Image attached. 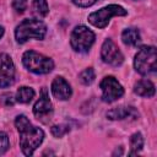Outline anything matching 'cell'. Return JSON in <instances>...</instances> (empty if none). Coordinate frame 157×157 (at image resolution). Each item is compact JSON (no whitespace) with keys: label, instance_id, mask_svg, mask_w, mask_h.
Masks as SVG:
<instances>
[{"label":"cell","instance_id":"1","mask_svg":"<svg viewBox=\"0 0 157 157\" xmlns=\"http://www.w3.org/2000/svg\"><path fill=\"white\" fill-rule=\"evenodd\" d=\"M15 125L20 135V147L26 156L33 155V152L39 147L44 139V131L38 126H34L26 115H17L15 119Z\"/></svg>","mask_w":157,"mask_h":157},{"label":"cell","instance_id":"22","mask_svg":"<svg viewBox=\"0 0 157 157\" xmlns=\"http://www.w3.org/2000/svg\"><path fill=\"white\" fill-rule=\"evenodd\" d=\"M0 101H1L5 105H13V103H15L16 99H13V97H12L11 93H4V94L1 96V98H0Z\"/></svg>","mask_w":157,"mask_h":157},{"label":"cell","instance_id":"7","mask_svg":"<svg viewBox=\"0 0 157 157\" xmlns=\"http://www.w3.org/2000/svg\"><path fill=\"white\" fill-rule=\"evenodd\" d=\"M99 87L102 90V101L105 103H112L124 94L123 86L114 76H105L101 81Z\"/></svg>","mask_w":157,"mask_h":157},{"label":"cell","instance_id":"5","mask_svg":"<svg viewBox=\"0 0 157 157\" xmlns=\"http://www.w3.org/2000/svg\"><path fill=\"white\" fill-rule=\"evenodd\" d=\"M94 43V33L86 26H76L70 37L71 48L77 53H87Z\"/></svg>","mask_w":157,"mask_h":157},{"label":"cell","instance_id":"24","mask_svg":"<svg viewBox=\"0 0 157 157\" xmlns=\"http://www.w3.org/2000/svg\"><path fill=\"white\" fill-rule=\"evenodd\" d=\"M4 36V27L2 26H0V38Z\"/></svg>","mask_w":157,"mask_h":157},{"label":"cell","instance_id":"9","mask_svg":"<svg viewBox=\"0 0 157 157\" xmlns=\"http://www.w3.org/2000/svg\"><path fill=\"white\" fill-rule=\"evenodd\" d=\"M15 65L11 56L6 53H0V88L11 86L15 82Z\"/></svg>","mask_w":157,"mask_h":157},{"label":"cell","instance_id":"16","mask_svg":"<svg viewBox=\"0 0 157 157\" xmlns=\"http://www.w3.org/2000/svg\"><path fill=\"white\" fill-rule=\"evenodd\" d=\"M144 147V137L140 132H135L130 137V152L129 155H136Z\"/></svg>","mask_w":157,"mask_h":157},{"label":"cell","instance_id":"20","mask_svg":"<svg viewBox=\"0 0 157 157\" xmlns=\"http://www.w3.org/2000/svg\"><path fill=\"white\" fill-rule=\"evenodd\" d=\"M10 147L9 137L4 131H0V155H4Z\"/></svg>","mask_w":157,"mask_h":157},{"label":"cell","instance_id":"8","mask_svg":"<svg viewBox=\"0 0 157 157\" xmlns=\"http://www.w3.org/2000/svg\"><path fill=\"white\" fill-rule=\"evenodd\" d=\"M101 58H102L103 63L112 65V66H119L124 61L123 53L120 52L118 45L110 38H107L103 42L102 49H101Z\"/></svg>","mask_w":157,"mask_h":157},{"label":"cell","instance_id":"14","mask_svg":"<svg viewBox=\"0 0 157 157\" xmlns=\"http://www.w3.org/2000/svg\"><path fill=\"white\" fill-rule=\"evenodd\" d=\"M121 39L123 43L130 47H135L140 44L141 42V36L137 28H125L121 33Z\"/></svg>","mask_w":157,"mask_h":157},{"label":"cell","instance_id":"2","mask_svg":"<svg viewBox=\"0 0 157 157\" xmlns=\"http://www.w3.org/2000/svg\"><path fill=\"white\" fill-rule=\"evenodd\" d=\"M45 33L47 26L43 21L38 18H26L17 25L15 29V38L17 43L23 44L32 38L42 40L45 37Z\"/></svg>","mask_w":157,"mask_h":157},{"label":"cell","instance_id":"3","mask_svg":"<svg viewBox=\"0 0 157 157\" xmlns=\"http://www.w3.org/2000/svg\"><path fill=\"white\" fill-rule=\"evenodd\" d=\"M134 67L140 75H151L157 69V52L153 45H144L134 59Z\"/></svg>","mask_w":157,"mask_h":157},{"label":"cell","instance_id":"17","mask_svg":"<svg viewBox=\"0 0 157 157\" xmlns=\"http://www.w3.org/2000/svg\"><path fill=\"white\" fill-rule=\"evenodd\" d=\"M78 78H80V82L82 85H91L94 78H96V74H94V70L92 67H87L85 69L80 75H78Z\"/></svg>","mask_w":157,"mask_h":157},{"label":"cell","instance_id":"13","mask_svg":"<svg viewBox=\"0 0 157 157\" xmlns=\"http://www.w3.org/2000/svg\"><path fill=\"white\" fill-rule=\"evenodd\" d=\"M134 92L141 97H153L155 94V85L150 80H140L134 86Z\"/></svg>","mask_w":157,"mask_h":157},{"label":"cell","instance_id":"12","mask_svg":"<svg viewBox=\"0 0 157 157\" xmlns=\"http://www.w3.org/2000/svg\"><path fill=\"white\" fill-rule=\"evenodd\" d=\"M137 117H139V112L130 105H120L107 112V118L110 120H124L128 118L136 119Z\"/></svg>","mask_w":157,"mask_h":157},{"label":"cell","instance_id":"19","mask_svg":"<svg viewBox=\"0 0 157 157\" xmlns=\"http://www.w3.org/2000/svg\"><path fill=\"white\" fill-rule=\"evenodd\" d=\"M70 131V126L65 125V124H60V125H54L52 126V134L55 137H61L65 134H67Z\"/></svg>","mask_w":157,"mask_h":157},{"label":"cell","instance_id":"23","mask_svg":"<svg viewBox=\"0 0 157 157\" xmlns=\"http://www.w3.org/2000/svg\"><path fill=\"white\" fill-rule=\"evenodd\" d=\"M72 2L80 7H88L97 2V0H72Z\"/></svg>","mask_w":157,"mask_h":157},{"label":"cell","instance_id":"11","mask_svg":"<svg viewBox=\"0 0 157 157\" xmlns=\"http://www.w3.org/2000/svg\"><path fill=\"white\" fill-rule=\"evenodd\" d=\"M52 93L55 98H58L60 101H66L71 97L72 90H71V86L69 85V82L64 77L58 76L52 82Z\"/></svg>","mask_w":157,"mask_h":157},{"label":"cell","instance_id":"10","mask_svg":"<svg viewBox=\"0 0 157 157\" xmlns=\"http://www.w3.org/2000/svg\"><path fill=\"white\" fill-rule=\"evenodd\" d=\"M33 114L38 120L43 123H47L48 120H50L53 115V104L49 99V96L45 88L42 90L39 99L33 105Z\"/></svg>","mask_w":157,"mask_h":157},{"label":"cell","instance_id":"18","mask_svg":"<svg viewBox=\"0 0 157 157\" xmlns=\"http://www.w3.org/2000/svg\"><path fill=\"white\" fill-rule=\"evenodd\" d=\"M33 10L37 15H39L42 17L47 16L48 12H49L47 0H33Z\"/></svg>","mask_w":157,"mask_h":157},{"label":"cell","instance_id":"15","mask_svg":"<svg viewBox=\"0 0 157 157\" xmlns=\"http://www.w3.org/2000/svg\"><path fill=\"white\" fill-rule=\"evenodd\" d=\"M34 90L27 86H22L16 92V101L20 103H29L34 97Z\"/></svg>","mask_w":157,"mask_h":157},{"label":"cell","instance_id":"21","mask_svg":"<svg viewBox=\"0 0 157 157\" xmlns=\"http://www.w3.org/2000/svg\"><path fill=\"white\" fill-rule=\"evenodd\" d=\"M12 7L16 12L22 13L27 7V0H12Z\"/></svg>","mask_w":157,"mask_h":157},{"label":"cell","instance_id":"4","mask_svg":"<svg viewBox=\"0 0 157 157\" xmlns=\"http://www.w3.org/2000/svg\"><path fill=\"white\" fill-rule=\"evenodd\" d=\"M22 63L28 71L38 75L49 74L54 69V63L49 56L34 50H27L22 56Z\"/></svg>","mask_w":157,"mask_h":157},{"label":"cell","instance_id":"6","mask_svg":"<svg viewBox=\"0 0 157 157\" xmlns=\"http://www.w3.org/2000/svg\"><path fill=\"white\" fill-rule=\"evenodd\" d=\"M126 13L128 12L123 6L112 4V5H108V6H104V7L99 9L98 11H94V12L90 13L88 15V21L94 27L104 28L109 23L112 17H114V16H125Z\"/></svg>","mask_w":157,"mask_h":157}]
</instances>
